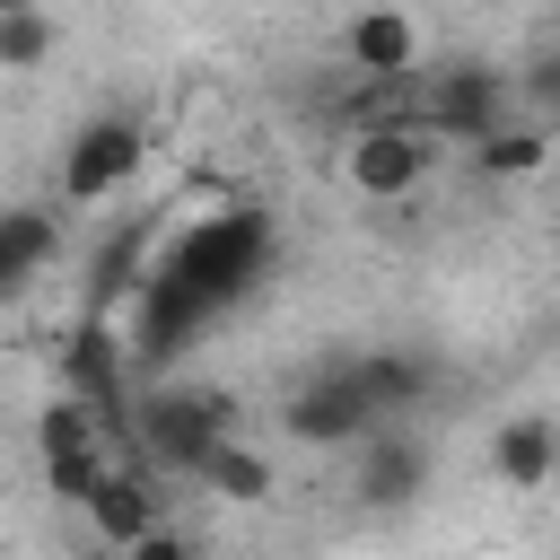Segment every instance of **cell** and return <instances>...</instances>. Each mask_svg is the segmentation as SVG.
<instances>
[{
  "label": "cell",
  "mask_w": 560,
  "mask_h": 560,
  "mask_svg": "<svg viewBox=\"0 0 560 560\" xmlns=\"http://www.w3.org/2000/svg\"><path fill=\"white\" fill-rule=\"evenodd\" d=\"M411 490H429V446L376 420V429L359 438V499H376V508H402Z\"/></svg>",
  "instance_id": "9"
},
{
  "label": "cell",
  "mask_w": 560,
  "mask_h": 560,
  "mask_svg": "<svg viewBox=\"0 0 560 560\" xmlns=\"http://www.w3.org/2000/svg\"><path fill=\"white\" fill-rule=\"evenodd\" d=\"M262 262H271V219H262V210H210V219H192V228L175 236V254H166L158 271H175V280L219 315V306H236V298L262 280Z\"/></svg>",
  "instance_id": "1"
},
{
  "label": "cell",
  "mask_w": 560,
  "mask_h": 560,
  "mask_svg": "<svg viewBox=\"0 0 560 560\" xmlns=\"http://www.w3.org/2000/svg\"><path fill=\"white\" fill-rule=\"evenodd\" d=\"M105 429H114V420H105L96 402H79V394L44 402V420H35V455H44V481H52L70 508H79V499L105 481V464H114V455H105Z\"/></svg>",
  "instance_id": "5"
},
{
  "label": "cell",
  "mask_w": 560,
  "mask_h": 560,
  "mask_svg": "<svg viewBox=\"0 0 560 560\" xmlns=\"http://www.w3.org/2000/svg\"><path fill=\"white\" fill-rule=\"evenodd\" d=\"M52 52V18L35 0H0V70H44Z\"/></svg>",
  "instance_id": "15"
},
{
  "label": "cell",
  "mask_w": 560,
  "mask_h": 560,
  "mask_svg": "<svg viewBox=\"0 0 560 560\" xmlns=\"http://www.w3.org/2000/svg\"><path fill=\"white\" fill-rule=\"evenodd\" d=\"M438 166V131L411 122V114H385V122H350V149H341V184L359 201H411Z\"/></svg>",
  "instance_id": "2"
},
{
  "label": "cell",
  "mask_w": 560,
  "mask_h": 560,
  "mask_svg": "<svg viewBox=\"0 0 560 560\" xmlns=\"http://www.w3.org/2000/svg\"><path fill=\"white\" fill-rule=\"evenodd\" d=\"M341 61H350V79H411L420 70V26L402 9H359L341 26Z\"/></svg>",
  "instance_id": "8"
},
{
  "label": "cell",
  "mask_w": 560,
  "mask_h": 560,
  "mask_svg": "<svg viewBox=\"0 0 560 560\" xmlns=\"http://www.w3.org/2000/svg\"><path fill=\"white\" fill-rule=\"evenodd\" d=\"M376 420H385V411H376L359 359H332V368H324L315 385H298L289 411H280V429H289L298 446H350V438H368Z\"/></svg>",
  "instance_id": "4"
},
{
  "label": "cell",
  "mask_w": 560,
  "mask_h": 560,
  "mask_svg": "<svg viewBox=\"0 0 560 560\" xmlns=\"http://www.w3.org/2000/svg\"><path fill=\"white\" fill-rule=\"evenodd\" d=\"M219 429H228L219 394H140L131 402V446H140L149 472H192Z\"/></svg>",
  "instance_id": "3"
},
{
  "label": "cell",
  "mask_w": 560,
  "mask_h": 560,
  "mask_svg": "<svg viewBox=\"0 0 560 560\" xmlns=\"http://www.w3.org/2000/svg\"><path fill=\"white\" fill-rule=\"evenodd\" d=\"M472 158H481V175H534V166L551 158V131H542V122H490V131L472 140Z\"/></svg>",
  "instance_id": "14"
},
{
  "label": "cell",
  "mask_w": 560,
  "mask_h": 560,
  "mask_svg": "<svg viewBox=\"0 0 560 560\" xmlns=\"http://www.w3.org/2000/svg\"><path fill=\"white\" fill-rule=\"evenodd\" d=\"M525 96H534V105H560V52H542V61H534V79H525Z\"/></svg>",
  "instance_id": "16"
},
{
  "label": "cell",
  "mask_w": 560,
  "mask_h": 560,
  "mask_svg": "<svg viewBox=\"0 0 560 560\" xmlns=\"http://www.w3.org/2000/svg\"><path fill=\"white\" fill-rule=\"evenodd\" d=\"M499 105H508L499 70H481V61H455V70H420L411 122H429L438 140H481V131L499 122Z\"/></svg>",
  "instance_id": "6"
},
{
  "label": "cell",
  "mask_w": 560,
  "mask_h": 560,
  "mask_svg": "<svg viewBox=\"0 0 560 560\" xmlns=\"http://www.w3.org/2000/svg\"><path fill=\"white\" fill-rule=\"evenodd\" d=\"M52 245H61V236H52L44 210H0V298H18V289L52 262Z\"/></svg>",
  "instance_id": "13"
},
{
  "label": "cell",
  "mask_w": 560,
  "mask_h": 560,
  "mask_svg": "<svg viewBox=\"0 0 560 560\" xmlns=\"http://www.w3.org/2000/svg\"><path fill=\"white\" fill-rule=\"evenodd\" d=\"M79 508H88L96 542H122V551H140V534L158 525V490H149V464H140V472H131V464H105V481H96Z\"/></svg>",
  "instance_id": "10"
},
{
  "label": "cell",
  "mask_w": 560,
  "mask_h": 560,
  "mask_svg": "<svg viewBox=\"0 0 560 560\" xmlns=\"http://www.w3.org/2000/svg\"><path fill=\"white\" fill-rule=\"evenodd\" d=\"M140 122L131 114H96L79 140H70V158H61V192L70 201H105V192H122L131 175H140Z\"/></svg>",
  "instance_id": "7"
},
{
  "label": "cell",
  "mask_w": 560,
  "mask_h": 560,
  "mask_svg": "<svg viewBox=\"0 0 560 560\" xmlns=\"http://www.w3.org/2000/svg\"><path fill=\"white\" fill-rule=\"evenodd\" d=\"M490 472H499L508 490H542V481L560 472V420H542V411L508 420V429L490 438Z\"/></svg>",
  "instance_id": "11"
},
{
  "label": "cell",
  "mask_w": 560,
  "mask_h": 560,
  "mask_svg": "<svg viewBox=\"0 0 560 560\" xmlns=\"http://www.w3.org/2000/svg\"><path fill=\"white\" fill-rule=\"evenodd\" d=\"M192 481H210L219 499H245V508H254V499H271V464H262V455H254V446H245L236 429H219V438L201 446Z\"/></svg>",
  "instance_id": "12"
}]
</instances>
